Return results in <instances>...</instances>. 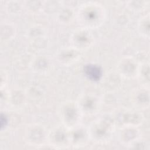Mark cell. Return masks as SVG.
Instances as JSON below:
<instances>
[{"label": "cell", "mask_w": 150, "mask_h": 150, "mask_svg": "<svg viewBox=\"0 0 150 150\" xmlns=\"http://www.w3.org/2000/svg\"><path fill=\"white\" fill-rule=\"evenodd\" d=\"M84 71L88 78L93 80H98L101 75L100 69L96 65H87L85 67Z\"/></svg>", "instance_id": "6da1fadb"}]
</instances>
